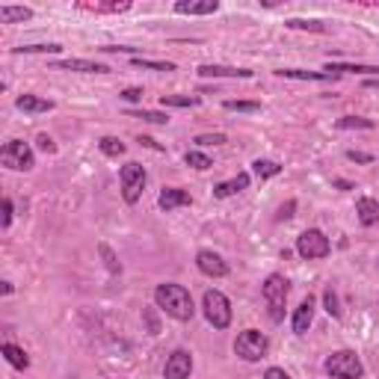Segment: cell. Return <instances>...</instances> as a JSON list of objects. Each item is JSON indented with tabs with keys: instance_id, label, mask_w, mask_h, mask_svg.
<instances>
[{
	"instance_id": "obj_1",
	"label": "cell",
	"mask_w": 379,
	"mask_h": 379,
	"mask_svg": "<svg viewBox=\"0 0 379 379\" xmlns=\"http://www.w3.org/2000/svg\"><path fill=\"white\" fill-rule=\"evenodd\" d=\"M154 302H157V308H160V311H166L172 320H181V323L193 320V314H196V305H193L190 290L184 288V284H175V281L157 284Z\"/></svg>"
},
{
	"instance_id": "obj_2",
	"label": "cell",
	"mask_w": 379,
	"mask_h": 379,
	"mask_svg": "<svg viewBox=\"0 0 379 379\" xmlns=\"http://www.w3.org/2000/svg\"><path fill=\"white\" fill-rule=\"evenodd\" d=\"M288 290H290V281L284 279L281 272H272V276H267V281H264V288H261V293H264L270 320H276V323L284 320V302H288Z\"/></svg>"
},
{
	"instance_id": "obj_3",
	"label": "cell",
	"mask_w": 379,
	"mask_h": 379,
	"mask_svg": "<svg viewBox=\"0 0 379 379\" xmlns=\"http://www.w3.org/2000/svg\"><path fill=\"white\" fill-rule=\"evenodd\" d=\"M323 367H326V373L335 376V379H362L364 376V364L353 350L332 353L329 359L323 362Z\"/></svg>"
},
{
	"instance_id": "obj_4",
	"label": "cell",
	"mask_w": 379,
	"mask_h": 379,
	"mask_svg": "<svg viewBox=\"0 0 379 379\" xmlns=\"http://www.w3.org/2000/svg\"><path fill=\"white\" fill-rule=\"evenodd\" d=\"M202 311H205V320L214 326V329H228V323H231V302H228L225 293L205 290Z\"/></svg>"
},
{
	"instance_id": "obj_5",
	"label": "cell",
	"mask_w": 379,
	"mask_h": 379,
	"mask_svg": "<svg viewBox=\"0 0 379 379\" xmlns=\"http://www.w3.org/2000/svg\"><path fill=\"white\" fill-rule=\"evenodd\" d=\"M0 163L12 172H30L36 166V157L24 140H9L3 145V151H0Z\"/></svg>"
},
{
	"instance_id": "obj_6",
	"label": "cell",
	"mask_w": 379,
	"mask_h": 379,
	"mask_svg": "<svg viewBox=\"0 0 379 379\" xmlns=\"http://www.w3.org/2000/svg\"><path fill=\"white\" fill-rule=\"evenodd\" d=\"M119 181H122V198L128 205H136L142 198V190H145V181H149V175H145V166L140 163H124L122 172H119Z\"/></svg>"
},
{
	"instance_id": "obj_7",
	"label": "cell",
	"mask_w": 379,
	"mask_h": 379,
	"mask_svg": "<svg viewBox=\"0 0 379 379\" xmlns=\"http://www.w3.org/2000/svg\"><path fill=\"white\" fill-rule=\"evenodd\" d=\"M267 350H270V341H267V335L258 332V329L240 332L237 341H234V353H237L243 362H258V359H264Z\"/></svg>"
},
{
	"instance_id": "obj_8",
	"label": "cell",
	"mask_w": 379,
	"mask_h": 379,
	"mask_svg": "<svg viewBox=\"0 0 379 379\" xmlns=\"http://www.w3.org/2000/svg\"><path fill=\"white\" fill-rule=\"evenodd\" d=\"M297 252H299V258H305V261H320V258H326L332 252V243H329V237H326L320 228H308V231H302V234L297 237Z\"/></svg>"
},
{
	"instance_id": "obj_9",
	"label": "cell",
	"mask_w": 379,
	"mask_h": 379,
	"mask_svg": "<svg viewBox=\"0 0 379 379\" xmlns=\"http://www.w3.org/2000/svg\"><path fill=\"white\" fill-rule=\"evenodd\" d=\"M196 267H198V272L202 276H207V279H223V276H228V264L223 261V255H216L214 249H202L196 255Z\"/></svg>"
},
{
	"instance_id": "obj_10",
	"label": "cell",
	"mask_w": 379,
	"mask_h": 379,
	"mask_svg": "<svg viewBox=\"0 0 379 379\" xmlns=\"http://www.w3.org/2000/svg\"><path fill=\"white\" fill-rule=\"evenodd\" d=\"M193 373V355L187 350H175L163 367V379H190Z\"/></svg>"
},
{
	"instance_id": "obj_11",
	"label": "cell",
	"mask_w": 379,
	"mask_h": 379,
	"mask_svg": "<svg viewBox=\"0 0 379 379\" xmlns=\"http://www.w3.org/2000/svg\"><path fill=\"white\" fill-rule=\"evenodd\" d=\"M157 205H160V210H175V207H187V205H193V196L187 193V190L181 187H163L160 190V198H157Z\"/></svg>"
},
{
	"instance_id": "obj_12",
	"label": "cell",
	"mask_w": 379,
	"mask_h": 379,
	"mask_svg": "<svg viewBox=\"0 0 379 379\" xmlns=\"http://www.w3.org/2000/svg\"><path fill=\"white\" fill-rule=\"evenodd\" d=\"M57 71H80V75H107V66L104 62H92V59H62L54 62Z\"/></svg>"
},
{
	"instance_id": "obj_13",
	"label": "cell",
	"mask_w": 379,
	"mask_h": 379,
	"mask_svg": "<svg viewBox=\"0 0 379 379\" xmlns=\"http://www.w3.org/2000/svg\"><path fill=\"white\" fill-rule=\"evenodd\" d=\"M314 305H317V302H314V297L308 293V297H305V299L299 302V308L293 311V332H297V335H305V332L311 329V320H314Z\"/></svg>"
},
{
	"instance_id": "obj_14",
	"label": "cell",
	"mask_w": 379,
	"mask_h": 379,
	"mask_svg": "<svg viewBox=\"0 0 379 379\" xmlns=\"http://www.w3.org/2000/svg\"><path fill=\"white\" fill-rule=\"evenodd\" d=\"M219 9L216 0H178L175 12L178 15H214Z\"/></svg>"
},
{
	"instance_id": "obj_15",
	"label": "cell",
	"mask_w": 379,
	"mask_h": 379,
	"mask_svg": "<svg viewBox=\"0 0 379 379\" xmlns=\"http://www.w3.org/2000/svg\"><path fill=\"white\" fill-rule=\"evenodd\" d=\"M202 77H240V80H249L252 77V71L249 68H231V66H198L196 68Z\"/></svg>"
},
{
	"instance_id": "obj_16",
	"label": "cell",
	"mask_w": 379,
	"mask_h": 379,
	"mask_svg": "<svg viewBox=\"0 0 379 379\" xmlns=\"http://www.w3.org/2000/svg\"><path fill=\"white\" fill-rule=\"evenodd\" d=\"M15 107L36 115V113H50V110H54V101L39 98V95H18V98H15Z\"/></svg>"
},
{
	"instance_id": "obj_17",
	"label": "cell",
	"mask_w": 379,
	"mask_h": 379,
	"mask_svg": "<svg viewBox=\"0 0 379 379\" xmlns=\"http://www.w3.org/2000/svg\"><path fill=\"white\" fill-rule=\"evenodd\" d=\"M355 214H359L362 225H376L379 223V202L371 196H362L359 202H355Z\"/></svg>"
},
{
	"instance_id": "obj_18",
	"label": "cell",
	"mask_w": 379,
	"mask_h": 379,
	"mask_svg": "<svg viewBox=\"0 0 379 379\" xmlns=\"http://www.w3.org/2000/svg\"><path fill=\"white\" fill-rule=\"evenodd\" d=\"M249 187V175L246 172H237L231 181H223V184H216L214 187V196L216 198H228V196H234V193H240V190H246Z\"/></svg>"
},
{
	"instance_id": "obj_19",
	"label": "cell",
	"mask_w": 379,
	"mask_h": 379,
	"mask_svg": "<svg viewBox=\"0 0 379 379\" xmlns=\"http://www.w3.org/2000/svg\"><path fill=\"white\" fill-rule=\"evenodd\" d=\"M323 71H329V75L338 77V75H376L379 68L376 66H359V62H355V66L353 62H329Z\"/></svg>"
},
{
	"instance_id": "obj_20",
	"label": "cell",
	"mask_w": 379,
	"mask_h": 379,
	"mask_svg": "<svg viewBox=\"0 0 379 379\" xmlns=\"http://www.w3.org/2000/svg\"><path fill=\"white\" fill-rule=\"evenodd\" d=\"M276 75L284 80H335V75H329V71H305V68H279Z\"/></svg>"
},
{
	"instance_id": "obj_21",
	"label": "cell",
	"mask_w": 379,
	"mask_h": 379,
	"mask_svg": "<svg viewBox=\"0 0 379 379\" xmlns=\"http://www.w3.org/2000/svg\"><path fill=\"white\" fill-rule=\"evenodd\" d=\"M33 9L30 6H0V21L3 24H18V21H30Z\"/></svg>"
},
{
	"instance_id": "obj_22",
	"label": "cell",
	"mask_w": 379,
	"mask_h": 379,
	"mask_svg": "<svg viewBox=\"0 0 379 379\" xmlns=\"http://www.w3.org/2000/svg\"><path fill=\"white\" fill-rule=\"evenodd\" d=\"M0 353H3L6 362L12 364V367H18V371H27V367H30L27 353L21 350V346H15V344H3V346H0Z\"/></svg>"
},
{
	"instance_id": "obj_23",
	"label": "cell",
	"mask_w": 379,
	"mask_h": 379,
	"mask_svg": "<svg viewBox=\"0 0 379 379\" xmlns=\"http://www.w3.org/2000/svg\"><path fill=\"white\" fill-rule=\"evenodd\" d=\"M284 27L290 30H308V33H326V24L323 21H314V18H288Z\"/></svg>"
},
{
	"instance_id": "obj_24",
	"label": "cell",
	"mask_w": 379,
	"mask_h": 379,
	"mask_svg": "<svg viewBox=\"0 0 379 379\" xmlns=\"http://www.w3.org/2000/svg\"><path fill=\"white\" fill-rule=\"evenodd\" d=\"M163 107H198L196 95H160Z\"/></svg>"
},
{
	"instance_id": "obj_25",
	"label": "cell",
	"mask_w": 379,
	"mask_h": 379,
	"mask_svg": "<svg viewBox=\"0 0 379 379\" xmlns=\"http://www.w3.org/2000/svg\"><path fill=\"white\" fill-rule=\"evenodd\" d=\"M338 128L341 131H371L373 128V122L371 119H364V115H344V119H338Z\"/></svg>"
},
{
	"instance_id": "obj_26",
	"label": "cell",
	"mask_w": 379,
	"mask_h": 379,
	"mask_svg": "<svg viewBox=\"0 0 379 379\" xmlns=\"http://www.w3.org/2000/svg\"><path fill=\"white\" fill-rule=\"evenodd\" d=\"M252 172H255L261 181H264V178H276V175L281 172V166H279L276 160H261V157H258V160L252 163Z\"/></svg>"
},
{
	"instance_id": "obj_27",
	"label": "cell",
	"mask_w": 379,
	"mask_h": 379,
	"mask_svg": "<svg viewBox=\"0 0 379 379\" xmlns=\"http://www.w3.org/2000/svg\"><path fill=\"white\" fill-rule=\"evenodd\" d=\"M98 149L107 154V157H122V154H124V142L115 140V136H101V140H98Z\"/></svg>"
},
{
	"instance_id": "obj_28",
	"label": "cell",
	"mask_w": 379,
	"mask_h": 379,
	"mask_svg": "<svg viewBox=\"0 0 379 379\" xmlns=\"http://www.w3.org/2000/svg\"><path fill=\"white\" fill-rule=\"evenodd\" d=\"M59 50H62V45L48 41V45H21L12 50V54H59Z\"/></svg>"
},
{
	"instance_id": "obj_29",
	"label": "cell",
	"mask_w": 379,
	"mask_h": 379,
	"mask_svg": "<svg viewBox=\"0 0 379 379\" xmlns=\"http://www.w3.org/2000/svg\"><path fill=\"white\" fill-rule=\"evenodd\" d=\"M184 163L190 166V169H198V172H205V169H210V157L207 154H202V151H187L184 154Z\"/></svg>"
},
{
	"instance_id": "obj_30",
	"label": "cell",
	"mask_w": 379,
	"mask_h": 379,
	"mask_svg": "<svg viewBox=\"0 0 379 379\" xmlns=\"http://www.w3.org/2000/svg\"><path fill=\"white\" fill-rule=\"evenodd\" d=\"M131 62L136 68H149V71H175V62H157V59H142V57H133Z\"/></svg>"
},
{
	"instance_id": "obj_31",
	"label": "cell",
	"mask_w": 379,
	"mask_h": 379,
	"mask_svg": "<svg viewBox=\"0 0 379 379\" xmlns=\"http://www.w3.org/2000/svg\"><path fill=\"white\" fill-rule=\"evenodd\" d=\"M131 115H133V119H142V122H151V124H166V122H169V115L157 113V110H133Z\"/></svg>"
},
{
	"instance_id": "obj_32",
	"label": "cell",
	"mask_w": 379,
	"mask_h": 379,
	"mask_svg": "<svg viewBox=\"0 0 379 379\" xmlns=\"http://www.w3.org/2000/svg\"><path fill=\"white\" fill-rule=\"evenodd\" d=\"M323 305L326 311H329V317H341V305H338V293H335L332 288L323 290Z\"/></svg>"
},
{
	"instance_id": "obj_33",
	"label": "cell",
	"mask_w": 379,
	"mask_h": 379,
	"mask_svg": "<svg viewBox=\"0 0 379 379\" xmlns=\"http://www.w3.org/2000/svg\"><path fill=\"white\" fill-rule=\"evenodd\" d=\"M83 9H92V12H128L131 3H92V6H83Z\"/></svg>"
},
{
	"instance_id": "obj_34",
	"label": "cell",
	"mask_w": 379,
	"mask_h": 379,
	"mask_svg": "<svg viewBox=\"0 0 379 379\" xmlns=\"http://www.w3.org/2000/svg\"><path fill=\"white\" fill-rule=\"evenodd\" d=\"M225 110H237V113H258L261 101H225Z\"/></svg>"
},
{
	"instance_id": "obj_35",
	"label": "cell",
	"mask_w": 379,
	"mask_h": 379,
	"mask_svg": "<svg viewBox=\"0 0 379 379\" xmlns=\"http://www.w3.org/2000/svg\"><path fill=\"white\" fill-rule=\"evenodd\" d=\"M193 142L196 145H225L228 140H225V133H198Z\"/></svg>"
},
{
	"instance_id": "obj_36",
	"label": "cell",
	"mask_w": 379,
	"mask_h": 379,
	"mask_svg": "<svg viewBox=\"0 0 379 379\" xmlns=\"http://www.w3.org/2000/svg\"><path fill=\"white\" fill-rule=\"evenodd\" d=\"M98 252L104 255V261H107V267H110V272H113V276H115V272H122V264H119V261H115L113 249H110L107 243H101V246H98Z\"/></svg>"
},
{
	"instance_id": "obj_37",
	"label": "cell",
	"mask_w": 379,
	"mask_h": 379,
	"mask_svg": "<svg viewBox=\"0 0 379 379\" xmlns=\"http://www.w3.org/2000/svg\"><path fill=\"white\" fill-rule=\"evenodd\" d=\"M36 145H39V151H45V154H54L57 151V145H54V140H50L48 133H39L36 136Z\"/></svg>"
},
{
	"instance_id": "obj_38",
	"label": "cell",
	"mask_w": 379,
	"mask_h": 379,
	"mask_svg": "<svg viewBox=\"0 0 379 379\" xmlns=\"http://www.w3.org/2000/svg\"><path fill=\"white\" fill-rule=\"evenodd\" d=\"M119 98H122V101H131V104H133V101H142V98H145V92H142V89H136V86H131V89L119 92Z\"/></svg>"
},
{
	"instance_id": "obj_39",
	"label": "cell",
	"mask_w": 379,
	"mask_h": 379,
	"mask_svg": "<svg viewBox=\"0 0 379 379\" xmlns=\"http://www.w3.org/2000/svg\"><path fill=\"white\" fill-rule=\"evenodd\" d=\"M346 157L353 163H373V154H367V151H346Z\"/></svg>"
},
{
	"instance_id": "obj_40",
	"label": "cell",
	"mask_w": 379,
	"mask_h": 379,
	"mask_svg": "<svg viewBox=\"0 0 379 379\" xmlns=\"http://www.w3.org/2000/svg\"><path fill=\"white\" fill-rule=\"evenodd\" d=\"M12 225V198H3V228Z\"/></svg>"
},
{
	"instance_id": "obj_41",
	"label": "cell",
	"mask_w": 379,
	"mask_h": 379,
	"mask_svg": "<svg viewBox=\"0 0 379 379\" xmlns=\"http://www.w3.org/2000/svg\"><path fill=\"white\" fill-rule=\"evenodd\" d=\"M264 379H290L288 373L281 371V367H267V373H264Z\"/></svg>"
},
{
	"instance_id": "obj_42",
	"label": "cell",
	"mask_w": 379,
	"mask_h": 379,
	"mask_svg": "<svg viewBox=\"0 0 379 379\" xmlns=\"http://www.w3.org/2000/svg\"><path fill=\"white\" fill-rule=\"evenodd\" d=\"M293 207H297V202L281 205V210H279V219H288V216H293Z\"/></svg>"
},
{
	"instance_id": "obj_43",
	"label": "cell",
	"mask_w": 379,
	"mask_h": 379,
	"mask_svg": "<svg viewBox=\"0 0 379 379\" xmlns=\"http://www.w3.org/2000/svg\"><path fill=\"white\" fill-rule=\"evenodd\" d=\"M140 145H149V149H154V151H163V145H160V142H154L151 136H140Z\"/></svg>"
},
{
	"instance_id": "obj_44",
	"label": "cell",
	"mask_w": 379,
	"mask_h": 379,
	"mask_svg": "<svg viewBox=\"0 0 379 379\" xmlns=\"http://www.w3.org/2000/svg\"><path fill=\"white\" fill-rule=\"evenodd\" d=\"M364 86H367V89H379V77H367Z\"/></svg>"
},
{
	"instance_id": "obj_45",
	"label": "cell",
	"mask_w": 379,
	"mask_h": 379,
	"mask_svg": "<svg viewBox=\"0 0 379 379\" xmlns=\"http://www.w3.org/2000/svg\"><path fill=\"white\" fill-rule=\"evenodd\" d=\"M0 290H3V297H9V293H12L15 288H12V281H3V288H0Z\"/></svg>"
},
{
	"instance_id": "obj_46",
	"label": "cell",
	"mask_w": 379,
	"mask_h": 379,
	"mask_svg": "<svg viewBox=\"0 0 379 379\" xmlns=\"http://www.w3.org/2000/svg\"><path fill=\"white\" fill-rule=\"evenodd\" d=\"M335 187H338V190H353V184H350V181H335Z\"/></svg>"
}]
</instances>
